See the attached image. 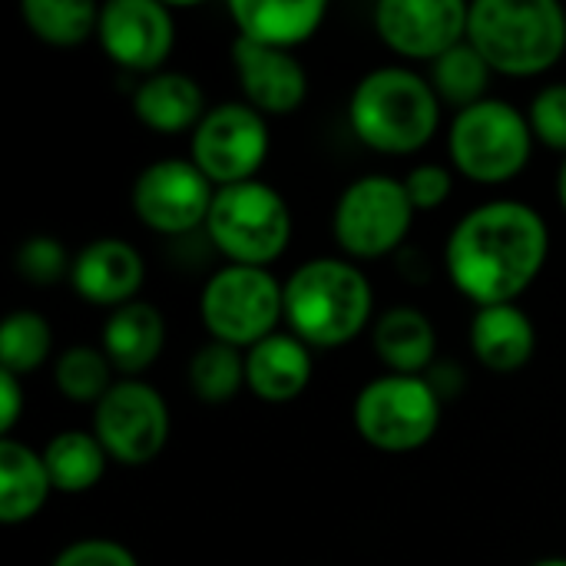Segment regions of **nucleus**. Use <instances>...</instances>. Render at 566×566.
I'll use <instances>...</instances> for the list:
<instances>
[{"instance_id": "obj_27", "label": "nucleus", "mask_w": 566, "mask_h": 566, "mask_svg": "<svg viewBox=\"0 0 566 566\" xmlns=\"http://www.w3.org/2000/svg\"><path fill=\"white\" fill-rule=\"evenodd\" d=\"M186 378L202 405H229L245 388V352L209 338L192 352Z\"/></svg>"}, {"instance_id": "obj_26", "label": "nucleus", "mask_w": 566, "mask_h": 566, "mask_svg": "<svg viewBox=\"0 0 566 566\" xmlns=\"http://www.w3.org/2000/svg\"><path fill=\"white\" fill-rule=\"evenodd\" d=\"M99 10L90 0H23L27 30L50 46H76L99 30Z\"/></svg>"}, {"instance_id": "obj_24", "label": "nucleus", "mask_w": 566, "mask_h": 566, "mask_svg": "<svg viewBox=\"0 0 566 566\" xmlns=\"http://www.w3.org/2000/svg\"><path fill=\"white\" fill-rule=\"evenodd\" d=\"M40 454H43L50 484L60 494L93 491L103 481L106 461H109V454L103 451L93 431H60L46 441Z\"/></svg>"}, {"instance_id": "obj_15", "label": "nucleus", "mask_w": 566, "mask_h": 566, "mask_svg": "<svg viewBox=\"0 0 566 566\" xmlns=\"http://www.w3.org/2000/svg\"><path fill=\"white\" fill-rule=\"evenodd\" d=\"M232 66L242 96L252 109L269 116H289L308 99V73L292 50L262 46L252 40H232Z\"/></svg>"}, {"instance_id": "obj_12", "label": "nucleus", "mask_w": 566, "mask_h": 566, "mask_svg": "<svg viewBox=\"0 0 566 566\" xmlns=\"http://www.w3.org/2000/svg\"><path fill=\"white\" fill-rule=\"evenodd\" d=\"M216 186L192 159H156L149 163L129 192L136 219L159 235H186L206 229Z\"/></svg>"}, {"instance_id": "obj_11", "label": "nucleus", "mask_w": 566, "mask_h": 566, "mask_svg": "<svg viewBox=\"0 0 566 566\" xmlns=\"http://www.w3.org/2000/svg\"><path fill=\"white\" fill-rule=\"evenodd\" d=\"M272 149L269 119L245 99L219 103L206 113L189 139V159L206 172V179L222 189L235 182L259 179Z\"/></svg>"}, {"instance_id": "obj_5", "label": "nucleus", "mask_w": 566, "mask_h": 566, "mask_svg": "<svg viewBox=\"0 0 566 566\" xmlns=\"http://www.w3.org/2000/svg\"><path fill=\"white\" fill-rule=\"evenodd\" d=\"M292 229L295 222L285 196L262 179L216 189L206 219V235L229 265L252 269H265L282 259L292 242Z\"/></svg>"}, {"instance_id": "obj_31", "label": "nucleus", "mask_w": 566, "mask_h": 566, "mask_svg": "<svg viewBox=\"0 0 566 566\" xmlns=\"http://www.w3.org/2000/svg\"><path fill=\"white\" fill-rule=\"evenodd\" d=\"M534 139L566 156V83H547L534 93L527 109Z\"/></svg>"}, {"instance_id": "obj_19", "label": "nucleus", "mask_w": 566, "mask_h": 566, "mask_svg": "<svg viewBox=\"0 0 566 566\" xmlns=\"http://www.w3.org/2000/svg\"><path fill=\"white\" fill-rule=\"evenodd\" d=\"M468 342L474 358L494 375H514L531 365L537 352L534 318L517 305H484L474 312Z\"/></svg>"}, {"instance_id": "obj_13", "label": "nucleus", "mask_w": 566, "mask_h": 566, "mask_svg": "<svg viewBox=\"0 0 566 566\" xmlns=\"http://www.w3.org/2000/svg\"><path fill=\"white\" fill-rule=\"evenodd\" d=\"M471 3L464 0H381L375 3V33L405 60L434 63L468 40Z\"/></svg>"}, {"instance_id": "obj_18", "label": "nucleus", "mask_w": 566, "mask_h": 566, "mask_svg": "<svg viewBox=\"0 0 566 566\" xmlns=\"http://www.w3.org/2000/svg\"><path fill=\"white\" fill-rule=\"evenodd\" d=\"M229 17L239 30L235 36L275 50H295L322 30L328 17V3L325 0H232Z\"/></svg>"}, {"instance_id": "obj_6", "label": "nucleus", "mask_w": 566, "mask_h": 566, "mask_svg": "<svg viewBox=\"0 0 566 566\" xmlns=\"http://www.w3.org/2000/svg\"><path fill=\"white\" fill-rule=\"evenodd\" d=\"M534 143L527 113L494 96L454 113L448 133L451 166L481 186L517 179L531 163Z\"/></svg>"}, {"instance_id": "obj_9", "label": "nucleus", "mask_w": 566, "mask_h": 566, "mask_svg": "<svg viewBox=\"0 0 566 566\" xmlns=\"http://www.w3.org/2000/svg\"><path fill=\"white\" fill-rule=\"evenodd\" d=\"M415 206L405 179L368 172L345 186L332 212L335 245L352 262H371L398 252L415 226Z\"/></svg>"}, {"instance_id": "obj_25", "label": "nucleus", "mask_w": 566, "mask_h": 566, "mask_svg": "<svg viewBox=\"0 0 566 566\" xmlns=\"http://www.w3.org/2000/svg\"><path fill=\"white\" fill-rule=\"evenodd\" d=\"M491 76H494L491 63L474 50L471 40H464V43L451 46L444 56H438L431 63V73H428L438 99L444 106H454V113H461V109L488 99Z\"/></svg>"}, {"instance_id": "obj_3", "label": "nucleus", "mask_w": 566, "mask_h": 566, "mask_svg": "<svg viewBox=\"0 0 566 566\" xmlns=\"http://www.w3.org/2000/svg\"><path fill=\"white\" fill-rule=\"evenodd\" d=\"M441 106L428 76L408 66H375L348 96V126L375 153L411 156L441 129Z\"/></svg>"}, {"instance_id": "obj_23", "label": "nucleus", "mask_w": 566, "mask_h": 566, "mask_svg": "<svg viewBox=\"0 0 566 566\" xmlns=\"http://www.w3.org/2000/svg\"><path fill=\"white\" fill-rule=\"evenodd\" d=\"M50 491L53 484L43 454L13 434L0 438V521L13 527L36 517L46 507Z\"/></svg>"}, {"instance_id": "obj_29", "label": "nucleus", "mask_w": 566, "mask_h": 566, "mask_svg": "<svg viewBox=\"0 0 566 566\" xmlns=\"http://www.w3.org/2000/svg\"><path fill=\"white\" fill-rule=\"evenodd\" d=\"M53 355V328L33 308H17L0 325V371L17 378L33 375Z\"/></svg>"}, {"instance_id": "obj_8", "label": "nucleus", "mask_w": 566, "mask_h": 566, "mask_svg": "<svg viewBox=\"0 0 566 566\" xmlns=\"http://www.w3.org/2000/svg\"><path fill=\"white\" fill-rule=\"evenodd\" d=\"M199 322L212 342L249 352L285 322V282L269 269L222 265L199 292Z\"/></svg>"}, {"instance_id": "obj_1", "label": "nucleus", "mask_w": 566, "mask_h": 566, "mask_svg": "<svg viewBox=\"0 0 566 566\" xmlns=\"http://www.w3.org/2000/svg\"><path fill=\"white\" fill-rule=\"evenodd\" d=\"M547 259V219L521 199H491L468 209L444 242V269L454 289L478 308L517 302L537 282Z\"/></svg>"}, {"instance_id": "obj_35", "label": "nucleus", "mask_w": 566, "mask_h": 566, "mask_svg": "<svg viewBox=\"0 0 566 566\" xmlns=\"http://www.w3.org/2000/svg\"><path fill=\"white\" fill-rule=\"evenodd\" d=\"M557 199H560V209L566 212V156L560 163V172H557Z\"/></svg>"}, {"instance_id": "obj_32", "label": "nucleus", "mask_w": 566, "mask_h": 566, "mask_svg": "<svg viewBox=\"0 0 566 566\" xmlns=\"http://www.w3.org/2000/svg\"><path fill=\"white\" fill-rule=\"evenodd\" d=\"M405 189H408V199H411L415 212H434L451 199L454 176L441 163H421L405 176Z\"/></svg>"}, {"instance_id": "obj_14", "label": "nucleus", "mask_w": 566, "mask_h": 566, "mask_svg": "<svg viewBox=\"0 0 566 566\" xmlns=\"http://www.w3.org/2000/svg\"><path fill=\"white\" fill-rule=\"evenodd\" d=\"M96 36L116 66L153 76L176 46V20L159 0H109L99 10Z\"/></svg>"}, {"instance_id": "obj_10", "label": "nucleus", "mask_w": 566, "mask_h": 566, "mask_svg": "<svg viewBox=\"0 0 566 566\" xmlns=\"http://www.w3.org/2000/svg\"><path fill=\"white\" fill-rule=\"evenodd\" d=\"M169 405L159 388L139 378H119L106 398L93 408V434L109 461L143 468L166 451L169 441Z\"/></svg>"}, {"instance_id": "obj_28", "label": "nucleus", "mask_w": 566, "mask_h": 566, "mask_svg": "<svg viewBox=\"0 0 566 566\" xmlns=\"http://www.w3.org/2000/svg\"><path fill=\"white\" fill-rule=\"evenodd\" d=\"M113 365L96 345H70L53 361V385L70 405H90L96 408L106 391L116 385Z\"/></svg>"}, {"instance_id": "obj_21", "label": "nucleus", "mask_w": 566, "mask_h": 566, "mask_svg": "<svg viewBox=\"0 0 566 566\" xmlns=\"http://www.w3.org/2000/svg\"><path fill=\"white\" fill-rule=\"evenodd\" d=\"M99 348L109 358L113 371L123 378H139L149 371L163 348H166V318L156 305L149 302H129L103 322L99 332Z\"/></svg>"}, {"instance_id": "obj_36", "label": "nucleus", "mask_w": 566, "mask_h": 566, "mask_svg": "<svg viewBox=\"0 0 566 566\" xmlns=\"http://www.w3.org/2000/svg\"><path fill=\"white\" fill-rule=\"evenodd\" d=\"M531 566H566V557H544V560H537V564Z\"/></svg>"}, {"instance_id": "obj_7", "label": "nucleus", "mask_w": 566, "mask_h": 566, "mask_svg": "<svg viewBox=\"0 0 566 566\" xmlns=\"http://www.w3.org/2000/svg\"><path fill=\"white\" fill-rule=\"evenodd\" d=\"M444 401L424 375L371 378L352 405L355 431L385 454L421 451L441 428Z\"/></svg>"}, {"instance_id": "obj_17", "label": "nucleus", "mask_w": 566, "mask_h": 566, "mask_svg": "<svg viewBox=\"0 0 566 566\" xmlns=\"http://www.w3.org/2000/svg\"><path fill=\"white\" fill-rule=\"evenodd\" d=\"M312 348L292 332H275L245 352V388L265 405H289L312 385Z\"/></svg>"}, {"instance_id": "obj_2", "label": "nucleus", "mask_w": 566, "mask_h": 566, "mask_svg": "<svg viewBox=\"0 0 566 566\" xmlns=\"http://www.w3.org/2000/svg\"><path fill=\"white\" fill-rule=\"evenodd\" d=\"M375 315L371 279L352 259L322 255L302 262L285 282V322L312 352L352 345Z\"/></svg>"}, {"instance_id": "obj_22", "label": "nucleus", "mask_w": 566, "mask_h": 566, "mask_svg": "<svg viewBox=\"0 0 566 566\" xmlns=\"http://www.w3.org/2000/svg\"><path fill=\"white\" fill-rule=\"evenodd\" d=\"M371 348L388 375H428L438 355V332L428 312L395 305L371 325Z\"/></svg>"}, {"instance_id": "obj_34", "label": "nucleus", "mask_w": 566, "mask_h": 566, "mask_svg": "<svg viewBox=\"0 0 566 566\" xmlns=\"http://www.w3.org/2000/svg\"><path fill=\"white\" fill-rule=\"evenodd\" d=\"M20 411H23L20 378L10 375V371H0V428H3V438H10V431L17 428Z\"/></svg>"}, {"instance_id": "obj_4", "label": "nucleus", "mask_w": 566, "mask_h": 566, "mask_svg": "<svg viewBox=\"0 0 566 566\" xmlns=\"http://www.w3.org/2000/svg\"><path fill=\"white\" fill-rule=\"evenodd\" d=\"M468 40L504 76H541L566 53V10L554 0H478Z\"/></svg>"}, {"instance_id": "obj_30", "label": "nucleus", "mask_w": 566, "mask_h": 566, "mask_svg": "<svg viewBox=\"0 0 566 566\" xmlns=\"http://www.w3.org/2000/svg\"><path fill=\"white\" fill-rule=\"evenodd\" d=\"M13 265L17 275L27 279L30 285H53L60 279H70L73 255L56 235H30L17 245Z\"/></svg>"}, {"instance_id": "obj_20", "label": "nucleus", "mask_w": 566, "mask_h": 566, "mask_svg": "<svg viewBox=\"0 0 566 566\" xmlns=\"http://www.w3.org/2000/svg\"><path fill=\"white\" fill-rule=\"evenodd\" d=\"M133 113L146 129L163 136H179V133H196L209 106L196 76L179 70H159L153 76H143L139 86L133 90Z\"/></svg>"}, {"instance_id": "obj_16", "label": "nucleus", "mask_w": 566, "mask_h": 566, "mask_svg": "<svg viewBox=\"0 0 566 566\" xmlns=\"http://www.w3.org/2000/svg\"><path fill=\"white\" fill-rule=\"evenodd\" d=\"M143 282H146V262H143L139 249L126 239L103 235V239L86 242L73 255L70 285L83 302H90L96 308L116 312V308L136 302Z\"/></svg>"}, {"instance_id": "obj_33", "label": "nucleus", "mask_w": 566, "mask_h": 566, "mask_svg": "<svg viewBox=\"0 0 566 566\" xmlns=\"http://www.w3.org/2000/svg\"><path fill=\"white\" fill-rule=\"evenodd\" d=\"M50 566H139L136 554L129 547H123L119 541H106V537H86V541H73L66 544Z\"/></svg>"}]
</instances>
